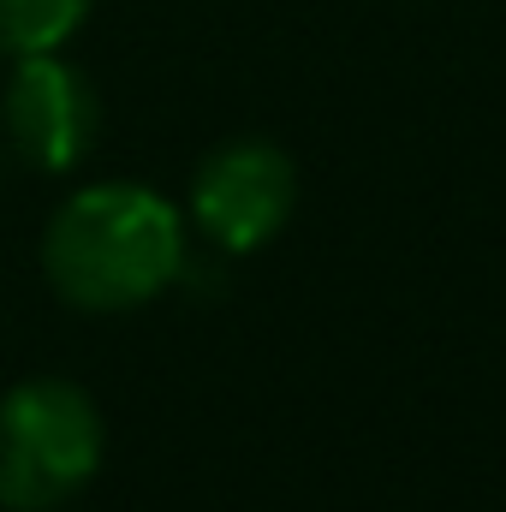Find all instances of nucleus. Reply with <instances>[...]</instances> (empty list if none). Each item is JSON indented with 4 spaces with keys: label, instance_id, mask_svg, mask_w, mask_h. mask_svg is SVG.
I'll return each mask as SVG.
<instances>
[{
    "label": "nucleus",
    "instance_id": "nucleus-2",
    "mask_svg": "<svg viewBox=\"0 0 506 512\" xmlns=\"http://www.w3.org/2000/svg\"><path fill=\"white\" fill-rule=\"evenodd\" d=\"M102 465V411L78 382L36 376L0 399V507L54 512Z\"/></svg>",
    "mask_w": 506,
    "mask_h": 512
},
{
    "label": "nucleus",
    "instance_id": "nucleus-1",
    "mask_svg": "<svg viewBox=\"0 0 506 512\" xmlns=\"http://www.w3.org/2000/svg\"><path fill=\"white\" fill-rule=\"evenodd\" d=\"M185 268V221L179 209L131 179L72 191L42 233V274L48 286L96 316L137 310L167 292Z\"/></svg>",
    "mask_w": 506,
    "mask_h": 512
},
{
    "label": "nucleus",
    "instance_id": "nucleus-5",
    "mask_svg": "<svg viewBox=\"0 0 506 512\" xmlns=\"http://www.w3.org/2000/svg\"><path fill=\"white\" fill-rule=\"evenodd\" d=\"M90 0H0V54H36V48H60L78 24H84Z\"/></svg>",
    "mask_w": 506,
    "mask_h": 512
},
{
    "label": "nucleus",
    "instance_id": "nucleus-4",
    "mask_svg": "<svg viewBox=\"0 0 506 512\" xmlns=\"http://www.w3.org/2000/svg\"><path fill=\"white\" fill-rule=\"evenodd\" d=\"M0 131L30 167L66 173L90 155L102 131V102L78 66H66L54 48H36L12 60L6 96H0Z\"/></svg>",
    "mask_w": 506,
    "mask_h": 512
},
{
    "label": "nucleus",
    "instance_id": "nucleus-3",
    "mask_svg": "<svg viewBox=\"0 0 506 512\" xmlns=\"http://www.w3.org/2000/svg\"><path fill=\"white\" fill-rule=\"evenodd\" d=\"M298 203V167L280 143L268 137H239L221 143L197 179H191V221L209 245L227 256H245L268 245Z\"/></svg>",
    "mask_w": 506,
    "mask_h": 512
}]
</instances>
